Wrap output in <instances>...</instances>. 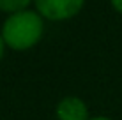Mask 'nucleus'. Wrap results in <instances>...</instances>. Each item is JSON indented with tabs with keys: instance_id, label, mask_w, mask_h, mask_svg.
Here are the masks:
<instances>
[{
	"instance_id": "1",
	"label": "nucleus",
	"mask_w": 122,
	"mask_h": 120,
	"mask_svg": "<svg viewBox=\"0 0 122 120\" xmlns=\"http://www.w3.org/2000/svg\"><path fill=\"white\" fill-rule=\"evenodd\" d=\"M44 32V23L39 12L21 11L7 16L2 25V39L9 48L23 51L36 46Z\"/></svg>"
},
{
	"instance_id": "2",
	"label": "nucleus",
	"mask_w": 122,
	"mask_h": 120,
	"mask_svg": "<svg viewBox=\"0 0 122 120\" xmlns=\"http://www.w3.org/2000/svg\"><path fill=\"white\" fill-rule=\"evenodd\" d=\"M41 16L51 21H64L81 11L85 0H34Z\"/></svg>"
},
{
	"instance_id": "3",
	"label": "nucleus",
	"mask_w": 122,
	"mask_h": 120,
	"mask_svg": "<svg viewBox=\"0 0 122 120\" xmlns=\"http://www.w3.org/2000/svg\"><path fill=\"white\" fill-rule=\"evenodd\" d=\"M57 118L58 120H90L87 104L76 96H67L57 104Z\"/></svg>"
},
{
	"instance_id": "4",
	"label": "nucleus",
	"mask_w": 122,
	"mask_h": 120,
	"mask_svg": "<svg viewBox=\"0 0 122 120\" xmlns=\"http://www.w3.org/2000/svg\"><path fill=\"white\" fill-rule=\"evenodd\" d=\"M28 4H30V0H0V11L16 14V12L27 11Z\"/></svg>"
},
{
	"instance_id": "5",
	"label": "nucleus",
	"mask_w": 122,
	"mask_h": 120,
	"mask_svg": "<svg viewBox=\"0 0 122 120\" xmlns=\"http://www.w3.org/2000/svg\"><path fill=\"white\" fill-rule=\"evenodd\" d=\"M110 2H112L113 9H115L117 12H120V14H122V0H110Z\"/></svg>"
},
{
	"instance_id": "6",
	"label": "nucleus",
	"mask_w": 122,
	"mask_h": 120,
	"mask_svg": "<svg viewBox=\"0 0 122 120\" xmlns=\"http://www.w3.org/2000/svg\"><path fill=\"white\" fill-rule=\"evenodd\" d=\"M4 48H5V43H4V39H2V34H0V58L4 57Z\"/></svg>"
},
{
	"instance_id": "7",
	"label": "nucleus",
	"mask_w": 122,
	"mask_h": 120,
	"mask_svg": "<svg viewBox=\"0 0 122 120\" xmlns=\"http://www.w3.org/2000/svg\"><path fill=\"white\" fill-rule=\"evenodd\" d=\"M90 120H112V118H106V117H94V118H90Z\"/></svg>"
}]
</instances>
